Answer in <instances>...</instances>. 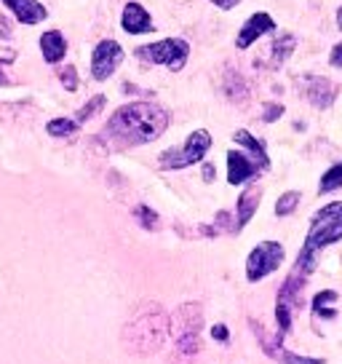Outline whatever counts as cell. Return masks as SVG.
Wrapping results in <instances>:
<instances>
[{"mask_svg":"<svg viewBox=\"0 0 342 364\" xmlns=\"http://www.w3.org/2000/svg\"><path fill=\"white\" fill-rule=\"evenodd\" d=\"M104 102H107V97H102V94H96L94 100H89V105H83V107H80L78 113H75V121H78V124H86L89 118H94V115H96L99 110H102Z\"/></svg>","mask_w":342,"mask_h":364,"instance_id":"obj_23","label":"cell"},{"mask_svg":"<svg viewBox=\"0 0 342 364\" xmlns=\"http://www.w3.org/2000/svg\"><path fill=\"white\" fill-rule=\"evenodd\" d=\"M171 332V318L166 311L158 306H150V311H142L126 324V343L137 353H153L158 351L163 341Z\"/></svg>","mask_w":342,"mask_h":364,"instance_id":"obj_2","label":"cell"},{"mask_svg":"<svg viewBox=\"0 0 342 364\" xmlns=\"http://www.w3.org/2000/svg\"><path fill=\"white\" fill-rule=\"evenodd\" d=\"M214 177H217L214 164H204V182H214Z\"/></svg>","mask_w":342,"mask_h":364,"instance_id":"obj_30","label":"cell"},{"mask_svg":"<svg viewBox=\"0 0 342 364\" xmlns=\"http://www.w3.org/2000/svg\"><path fill=\"white\" fill-rule=\"evenodd\" d=\"M340 188H342V161L334 164V166H329V169L321 174L319 193H334V191H340Z\"/></svg>","mask_w":342,"mask_h":364,"instance_id":"obj_20","label":"cell"},{"mask_svg":"<svg viewBox=\"0 0 342 364\" xmlns=\"http://www.w3.org/2000/svg\"><path fill=\"white\" fill-rule=\"evenodd\" d=\"M211 150V134L206 129H195L193 134H187L182 148H171L160 153V169H187L195 164H204L206 153Z\"/></svg>","mask_w":342,"mask_h":364,"instance_id":"obj_5","label":"cell"},{"mask_svg":"<svg viewBox=\"0 0 342 364\" xmlns=\"http://www.w3.org/2000/svg\"><path fill=\"white\" fill-rule=\"evenodd\" d=\"M121 27H123V33H128V35H148V33L155 30L150 11L142 6V3H134V0L123 6V14H121Z\"/></svg>","mask_w":342,"mask_h":364,"instance_id":"obj_11","label":"cell"},{"mask_svg":"<svg viewBox=\"0 0 342 364\" xmlns=\"http://www.w3.org/2000/svg\"><path fill=\"white\" fill-rule=\"evenodd\" d=\"M337 292L334 289H321L319 295L313 297V316H321V318H334L337 316V308H334V303H337Z\"/></svg>","mask_w":342,"mask_h":364,"instance_id":"obj_18","label":"cell"},{"mask_svg":"<svg viewBox=\"0 0 342 364\" xmlns=\"http://www.w3.org/2000/svg\"><path fill=\"white\" fill-rule=\"evenodd\" d=\"M233 139H236V145H241V148L249 153L251 159L257 161V166H260V169L263 171L270 169V159H267V150H265L263 139H257L249 129H238V132L233 134Z\"/></svg>","mask_w":342,"mask_h":364,"instance_id":"obj_16","label":"cell"},{"mask_svg":"<svg viewBox=\"0 0 342 364\" xmlns=\"http://www.w3.org/2000/svg\"><path fill=\"white\" fill-rule=\"evenodd\" d=\"M337 27H340V30H342V6H340V9H337Z\"/></svg>","mask_w":342,"mask_h":364,"instance_id":"obj_32","label":"cell"},{"mask_svg":"<svg viewBox=\"0 0 342 364\" xmlns=\"http://www.w3.org/2000/svg\"><path fill=\"white\" fill-rule=\"evenodd\" d=\"M281 115H284V105H278V102H267V105H265V115H263L265 124H273V121H278Z\"/></svg>","mask_w":342,"mask_h":364,"instance_id":"obj_26","label":"cell"},{"mask_svg":"<svg viewBox=\"0 0 342 364\" xmlns=\"http://www.w3.org/2000/svg\"><path fill=\"white\" fill-rule=\"evenodd\" d=\"M305 94H308V100L316 107H329L334 102V97H337V86L329 78H310Z\"/></svg>","mask_w":342,"mask_h":364,"instance_id":"obj_17","label":"cell"},{"mask_svg":"<svg viewBox=\"0 0 342 364\" xmlns=\"http://www.w3.org/2000/svg\"><path fill=\"white\" fill-rule=\"evenodd\" d=\"M123 59H126V51L118 41H113V38L99 41L92 51V78L99 80V83L113 78L115 70L123 65Z\"/></svg>","mask_w":342,"mask_h":364,"instance_id":"obj_8","label":"cell"},{"mask_svg":"<svg viewBox=\"0 0 342 364\" xmlns=\"http://www.w3.org/2000/svg\"><path fill=\"white\" fill-rule=\"evenodd\" d=\"M286 257V250L281 241H260L246 257V282L257 284L267 279L270 273H275L281 268V262Z\"/></svg>","mask_w":342,"mask_h":364,"instance_id":"obj_6","label":"cell"},{"mask_svg":"<svg viewBox=\"0 0 342 364\" xmlns=\"http://www.w3.org/2000/svg\"><path fill=\"white\" fill-rule=\"evenodd\" d=\"M329 65H331V68H342V41L337 46H334V48H331Z\"/></svg>","mask_w":342,"mask_h":364,"instance_id":"obj_28","label":"cell"},{"mask_svg":"<svg viewBox=\"0 0 342 364\" xmlns=\"http://www.w3.org/2000/svg\"><path fill=\"white\" fill-rule=\"evenodd\" d=\"M275 30H278V24H275V19L267 11L251 14L249 19L243 22V27L238 30V35H236V48L246 51V48H251L260 38H265L267 33H275Z\"/></svg>","mask_w":342,"mask_h":364,"instance_id":"obj_9","label":"cell"},{"mask_svg":"<svg viewBox=\"0 0 342 364\" xmlns=\"http://www.w3.org/2000/svg\"><path fill=\"white\" fill-rule=\"evenodd\" d=\"M78 121L75 118H54V121H48L46 124V132L51 136H70L78 132Z\"/></svg>","mask_w":342,"mask_h":364,"instance_id":"obj_21","label":"cell"},{"mask_svg":"<svg viewBox=\"0 0 342 364\" xmlns=\"http://www.w3.org/2000/svg\"><path fill=\"white\" fill-rule=\"evenodd\" d=\"M260 198H263V188L260 185H249L238 196V204H236V230H243V228L249 225L251 217L257 215V209H260Z\"/></svg>","mask_w":342,"mask_h":364,"instance_id":"obj_14","label":"cell"},{"mask_svg":"<svg viewBox=\"0 0 342 364\" xmlns=\"http://www.w3.org/2000/svg\"><path fill=\"white\" fill-rule=\"evenodd\" d=\"M134 215H137V220L142 223L145 230H155V228H158V215H155L150 206H137Z\"/></svg>","mask_w":342,"mask_h":364,"instance_id":"obj_25","label":"cell"},{"mask_svg":"<svg viewBox=\"0 0 342 364\" xmlns=\"http://www.w3.org/2000/svg\"><path fill=\"white\" fill-rule=\"evenodd\" d=\"M40 54L48 65H59L62 59L67 57V38L59 30H46L40 35Z\"/></svg>","mask_w":342,"mask_h":364,"instance_id":"obj_15","label":"cell"},{"mask_svg":"<svg viewBox=\"0 0 342 364\" xmlns=\"http://www.w3.org/2000/svg\"><path fill=\"white\" fill-rule=\"evenodd\" d=\"M3 6L19 24H40L48 19V9L40 0H3Z\"/></svg>","mask_w":342,"mask_h":364,"instance_id":"obj_13","label":"cell"},{"mask_svg":"<svg viewBox=\"0 0 342 364\" xmlns=\"http://www.w3.org/2000/svg\"><path fill=\"white\" fill-rule=\"evenodd\" d=\"M209 3H214V6L222 9V11H233L236 6H241V0H209Z\"/></svg>","mask_w":342,"mask_h":364,"instance_id":"obj_29","label":"cell"},{"mask_svg":"<svg viewBox=\"0 0 342 364\" xmlns=\"http://www.w3.org/2000/svg\"><path fill=\"white\" fill-rule=\"evenodd\" d=\"M59 80H62V86L67 91H78V70H75V65H65V68L59 70Z\"/></svg>","mask_w":342,"mask_h":364,"instance_id":"obj_24","label":"cell"},{"mask_svg":"<svg viewBox=\"0 0 342 364\" xmlns=\"http://www.w3.org/2000/svg\"><path fill=\"white\" fill-rule=\"evenodd\" d=\"M299 191H286V193L278 196V201H275V215L278 217H289L294 212L297 206H299Z\"/></svg>","mask_w":342,"mask_h":364,"instance_id":"obj_22","label":"cell"},{"mask_svg":"<svg viewBox=\"0 0 342 364\" xmlns=\"http://www.w3.org/2000/svg\"><path fill=\"white\" fill-rule=\"evenodd\" d=\"M211 338H214V341H219V343H228L230 341V330L225 327V324H214V327H211Z\"/></svg>","mask_w":342,"mask_h":364,"instance_id":"obj_27","label":"cell"},{"mask_svg":"<svg viewBox=\"0 0 342 364\" xmlns=\"http://www.w3.org/2000/svg\"><path fill=\"white\" fill-rule=\"evenodd\" d=\"M342 241V201H331V204L321 206L319 212L313 215L305 236V250L310 252H324L326 247Z\"/></svg>","mask_w":342,"mask_h":364,"instance_id":"obj_3","label":"cell"},{"mask_svg":"<svg viewBox=\"0 0 342 364\" xmlns=\"http://www.w3.org/2000/svg\"><path fill=\"white\" fill-rule=\"evenodd\" d=\"M9 62H13V59H0V65H9ZM6 83H9V78H6V73L0 68V86H6Z\"/></svg>","mask_w":342,"mask_h":364,"instance_id":"obj_31","label":"cell"},{"mask_svg":"<svg viewBox=\"0 0 342 364\" xmlns=\"http://www.w3.org/2000/svg\"><path fill=\"white\" fill-rule=\"evenodd\" d=\"M201 306H182L180 308V316H177V348L184 356H195L198 348H201V341H198V332H201Z\"/></svg>","mask_w":342,"mask_h":364,"instance_id":"obj_7","label":"cell"},{"mask_svg":"<svg viewBox=\"0 0 342 364\" xmlns=\"http://www.w3.org/2000/svg\"><path fill=\"white\" fill-rule=\"evenodd\" d=\"M139 59L160 65V68L171 70V73H180L190 59V43L184 38H163V41H153L148 46H139L134 51Z\"/></svg>","mask_w":342,"mask_h":364,"instance_id":"obj_4","label":"cell"},{"mask_svg":"<svg viewBox=\"0 0 342 364\" xmlns=\"http://www.w3.org/2000/svg\"><path fill=\"white\" fill-rule=\"evenodd\" d=\"M257 161L251 159L249 153H241V150H228V182L233 188H238L243 182H249L257 177Z\"/></svg>","mask_w":342,"mask_h":364,"instance_id":"obj_12","label":"cell"},{"mask_svg":"<svg viewBox=\"0 0 342 364\" xmlns=\"http://www.w3.org/2000/svg\"><path fill=\"white\" fill-rule=\"evenodd\" d=\"M297 48V38L292 33H284L281 38L273 41V48H270V59H273V68H281L286 59L292 57V51Z\"/></svg>","mask_w":342,"mask_h":364,"instance_id":"obj_19","label":"cell"},{"mask_svg":"<svg viewBox=\"0 0 342 364\" xmlns=\"http://www.w3.org/2000/svg\"><path fill=\"white\" fill-rule=\"evenodd\" d=\"M169 124H171V115L163 105L128 102L110 115L104 134L110 136V139H115L118 145L137 148V145L155 142L169 129Z\"/></svg>","mask_w":342,"mask_h":364,"instance_id":"obj_1","label":"cell"},{"mask_svg":"<svg viewBox=\"0 0 342 364\" xmlns=\"http://www.w3.org/2000/svg\"><path fill=\"white\" fill-rule=\"evenodd\" d=\"M257 335H260V343H263V351L270 356V359H275V362L281 364H326L324 359H319V356H302V353H292L289 348H284V338L281 335H275L273 341H267L265 338V330L263 327H257Z\"/></svg>","mask_w":342,"mask_h":364,"instance_id":"obj_10","label":"cell"}]
</instances>
